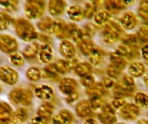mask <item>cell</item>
<instances>
[{
  "instance_id": "6da1fadb",
  "label": "cell",
  "mask_w": 148,
  "mask_h": 124,
  "mask_svg": "<svg viewBox=\"0 0 148 124\" xmlns=\"http://www.w3.org/2000/svg\"><path fill=\"white\" fill-rule=\"evenodd\" d=\"M14 28L16 35L25 42L36 41L39 36L36 28L27 18H20L14 21Z\"/></svg>"
},
{
  "instance_id": "7a4b0ae2",
  "label": "cell",
  "mask_w": 148,
  "mask_h": 124,
  "mask_svg": "<svg viewBox=\"0 0 148 124\" xmlns=\"http://www.w3.org/2000/svg\"><path fill=\"white\" fill-rule=\"evenodd\" d=\"M123 35V29L119 22L110 21L103 25L101 31L102 41L107 45H113L121 40Z\"/></svg>"
},
{
  "instance_id": "3957f363",
  "label": "cell",
  "mask_w": 148,
  "mask_h": 124,
  "mask_svg": "<svg viewBox=\"0 0 148 124\" xmlns=\"http://www.w3.org/2000/svg\"><path fill=\"white\" fill-rule=\"evenodd\" d=\"M45 0H26L24 5V12L28 20L41 19L46 11Z\"/></svg>"
},
{
  "instance_id": "277c9868",
  "label": "cell",
  "mask_w": 148,
  "mask_h": 124,
  "mask_svg": "<svg viewBox=\"0 0 148 124\" xmlns=\"http://www.w3.org/2000/svg\"><path fill=\"white\" fill-rule=\"evenodd\" d=\"M136 84L133 77L131 75H124L119 81L115 86V97H125L132 95L134 92Z\"/></svg>"
},
{
  "instance_id": "5b68a950",
  "label": "cell",
  "mask_w": 148,
  "mask_h": 124,
  "mask_svg": "<svg viewBox=\"0 0 148 124\" xmlns=\"http://www.w3.org/2000/svg\"><path fill=\"white\" fill-rule=\"evenodd\" d=\"M9 97L12 103L28 106L32 102L33 93L31 89L20 86L11 91Z\"/></svg>"
},
{
  "instance_id": "8992f818",
  "label": "cell",
  "mask_w": 148,
  "mask_h": 124,
  "mask_svg": "<svg viewBox=\"0 0 148 124\" xmlns=\"http://www.w3.org/2000/svg\"><path fill=\"white\" fill-rule=\"evenodd\" d=\"M18 42L16 38L9 34L0 35V50L5 54L15 53L18 49Z\"/></svg>"
},
{
  "instance_id": "52a82bcc",
  "label": "cell",
  "mask_w": 148,
  "mask_h": 124,
  "mask_svg": "<svg viewBox=\"0 0 148 124\" xmlns=\"http://www.w3.org/2000/svg\"><path fill=\"white\" fill-rule=\"evenodd\" d=\"M19 79V74L11 67L5 65L0 68V80L8 85H15Z\"/></svg>"
},
{
  "instance_id": "ba28073f",
  "label": "cell",
  "mask_w": 148,
  "mask_h": 124,
  "mask_svg": "<svg viewBox=\"0 0 148 124\" xmlns=\"http://www.w3.org/2000/svg\"><path fill=\"white\" fill-rule=\"evenodd\" d=\"M67 9L66 0H49L47 10L49 15L54 18H59L65 13Z\"/></svg>"
},
{
  "instance_id": "9c48e42d",
  "label": "cell",
  "mask_w": 148,
  "mask_h": 124,
  "mask_svg": "<svg viewBox=\"0 0 148 124\" xmlns=\"http://www.w3.org/2000/svg\"><path fill=\"white\" fill-rule=\"evenodd\" d=\"M98 119L102 124H116L117 118L115 109L111 105L104 104L102 112L98 115Z\"/></svg>"
},
{
  "instance_id": "30bf717a",
  "label": "cell",
  "mask_w": 148,
  "mask_h": 124,
  "mask_svg": "<svg viewBox=\"0 0 148 124\" xmlns=\"http://www.w3.org/2000/svg\"><path fill=\"white\" fill-rule=\"evenodd\" d=\"M119 23L123 30H132L137 25V17L133 12L127 11L121 15L119 19Z\"/></svg>"
},
{
  "instance_id": "8fae6325",
  "label": "cell",
  "mask_w": 148,
  "mask_h": 124,
  "mask_svg": "<svg viewBox=\"0 0 148 124\" xmlns=\"http://www.w3.org/2000/svg\"><path fill=\"white\" fill-rule=\"evenodd\" d=\"M79 84L76 79L72 78H64L60 81L59 89L62 95L68 96L77 91Z\"/></svg>"
},
{
  "instance_id": "7c38bea8",
  "label": "cell",
  "mask_w": 148,
  "mask_h": 124,
  "mask_svg": "<svg viewBox=\"0 0 148 124\" xmlns=\"http://www.w3.org/2000/svg\"><path fill=\"white\" fill-rule=\"evenodd\" d=\"M120 116L126 121H134L139 115V108L135 104L126 103L119 111Z\"/></svg>"
},
{
  "instance_id": "4fadbf2b",
  "label": "cell",
  "mask_w": 148,
  "mask_h": 124,
  "mask_svg": "<svg viewBox=\"0 0 148 124\" xmlns=\"http://www.w3.org/2000/svg\"><path fill=\"white\" fill-rule=\"evenodd\" d=\"M115 52L126 59H135L139 57L138 46H129L121 43Z\"/></svg>"
},
{
  "instance_id": "5bb4252c",
  "label": "cell",
  "mask_w": 148,
  "mask_h": 124,
  "mask_svg": "<svg viewBox=\"0 0 148 124\" xmlns=\"http://www.w3.org/2000/svg\"><path fill=\"white\" fill-rule=\"evenodd\" d=\"M59 52L65 59H71L76 55V49L72 41L68 39L62 40L60 44Z\"/></svg>"
},
{
  "instance_id": "9a60e30c",
  "label": "cell",
  "mask_w": 148,
  "mask_h": 124,
  "mask_svg": "<svg viewBox=\"0 0 148 124\" xmlns=\"http://www.w3.org/2000/svg\"><path fill=\"white\" fill-rule=\"evenodd\" d=\"M103 7L111 15L120 13L127 8L123 0H105Z\"/></svg>"
},
{
  "instance_id": "2e32d148",
  "label": "cell",
  "mask_w": 148,
  "mask_h": 124,
  "mask_svg": "<svg viewBox=\"0 0 148 124\" xmlns=\"http://www.w3.org/2000/svg\"><path fill=\"white\" fill-rule=\"evenodd\" d=\"M34 94L38 99L47 101L53 97L55 95V91L53 88L49 85L41 84L35 88Z\"/></svg>"
},
{
  "instance_id": "e0dca14e",
  "label": "cell",
  "mask_w": 148,
  "mask_h": 124,
  "mask_svg": "<svg viewBox=\"0 0 148 124\" xmlns=\"http://www.w3.org/2000/svg\"><path fill=\"white\" fill-rule=\"evenodd\" d=\"M78 64L76 58H71V59L59 60L55 63L57 71L59 73L66 74L68 73L72 69L75 68Z\"/></svg>"
},
{
  "instance_id": "ac0fdd59",
  "label": "cell",
  "mask_w": 148,
  "mask_h": 124,
  "mask_svg": "<svg viewBox=\"0 0 148 124\" xmlns=\"http://www.w3.org/2000/svg\"><path fill=\"white\" fill-rule=\"evenodd\" d=\"M67 15L73 23L82 22L85 18L84 8L78 5H72L67 9Z\"/></svg>"
},
{
  "instance_id": "d6986e66",
  "label": "cell",
  "mask_w": 148,
  "mask_h": 124,
  "mask_svg": "<svg viewBox=\"0 0 148 124\" xmlns=\"http://www.w3.org/2000/svg\"><path fill=\"white\" fill-rule=\"evenodd\" d=\"M74 121L72 112L67 109H62L52 118V124H71Z\"/></svg>"
},
{
  "instance_id": "ffe728a7",
  "label": "cell",
  "mask_w": 148,
  "mask_h": 124,
  "mask_svg": "<svg viewBox=\"0 0 148 124\" xmlns=\"http://www.w3.org/2000/svg\"><path fill=\"white\" fill-rule=\"evenodd\" d=\"M39 58L42 63H50L54 58L53 48L50 44H43L41 45L39 52Z\"/></svg>"
},
{
  "instance_id": "44dd1931",
  "label": "cell",
  "mask_w": 148,
  "mask_h": 124,
  "mask_svg": "<svg viewBox=\"0 0 148 124\" xmlns=\"http://www.w3.org/2000/svg\"><path fill=\"white\" fill-rule=\"evenodd\" d=\"M77 47L81 53L84 56H89V55L96 47L92 38L87 37H84L80 41H79L77 43Z\"/></svg>"
},
{
  "instance_id": "7402d4cb",
  "label": "cell",
  "mask_w": 148,
  "mask_h": 124,
  "mask_svg": "<svg viewBox=\"0 0 148 124\" xmlns=\"http://www.w3.org/2000/svg\"><path fill=\"white\" fill-rule=\"evenodd\" d=\"M76 112L80 118H87L92 115V109L89 102L87 100H82L76 105Z\"/></svg>"
},
{
  "instance_id": "603a6c76",
  "label": "cell",
  "mask_w": 148,
  "mask_h": 124,
  "mask_svg": "<svg viewBox=\"0 0 148 124\" xmlns=\"http://www.w3.org/2000/svg\"><path fill=\"white\" fill-rule=\"evenodd\" d=\"M40 47L41 45L38 42L35 41H32L24 49L23 52V55L24 58L28 60L34 59L36 55H39Z\"/></svg>"
},
{
  "instance_id": "cb8c5ba5",
  "label": "cell",
  "mask_w": 148,
  "mask_h": 124,
  "mask_svg": "<svg viewBox=\"0 0 148 124\" xmlns=\"http://www.w3.org/2000/svg\"><path fill=\"white\" fill-rule=\"evenodd\" d=\"M54 20L49 17H45L41 18L37 23V28L42 31V33L51 35L52 34V28H53Z\"/></svg>"
},
{
  "instance_id": "d4e9b609",
  "label": "cell",
  "mask_w": 148,
  "mask_h": 124,
  "mask_svg": "<svg viewBox=\"0 0 148 124\" xmlns=\"http://www.w3.org/2000/svg\"><path fill=\"white\" fill-rule=\"evenodd\" d=\"M28 116V113L26 110L21 108L12 112L10 120L13 124H22L27 121Z\"/></svg>"
},
{
  "instance_id": "484cf974",
  "label": "cell",
  "mask_w": 148,
  "mask_h": 124,
  "mask_svg": "<svg viewBox=\"0 0 148 124\" xmlns=\"http://www.w3.org/2000/svg\"><path fill=\"white\" fill-rule=\"evenodd\" d=\"M73 70L75 73L80 78L90 75L92 73V65L90 63H88L86 62H78V64L75 66Z\"/></svg>"
},
{
  "instance_id": "4316f807",
  "label": "cell",
  "mask_w": 148,
  "mask_h": 124,
  "mask_svg": "<svg viewBox=\"0 0 148 124\" xmlns=\"http://www.w3.org/2000/svg\"><path fill=\"white\" fill-rule=\"evenodd\" d=\"M110 60L111 65L119 68L121 71H123L126 68V64H127V60L126 58L119 55L116 52H112L110 55Z\"/></svg>"
},
{
  "instance_id": "83f0119b",
  "label": "cell",
  "mask_w": 148,
  "mask_h": 124,
  "mask_svg": "<svg viewBox=\"0 0 148 124\" xmlns=\"http://www.w3.org/2000/svg\"><path fill=\"white\" fill-rule=\"evenodd\" d=\"M112 15L105 10H98L94 16L93 19L97 25H104L111 21Z\"/></svg>"
},
{
  "instance_id": "f1b7e54d",
  "label": "cell",
  "mask_w": 148,
  "mask_h": 124,
  "mask_svg": "<svg viewBox=\"0 0 148 124\" xmlns=\"http://www.w3.org/2000/svg\"><path fill=\"white\" fill-rule=\"evenodd\" d=\"M41 74L42 78L52 81L57 80L59 77V73L57 71L55 64H49V65L41 70Z\"/></svg>"
},
{
  "instance_id": "f546056e",
  "label": "cell",
  "mask_w": 148,
  "mask_h": 124,
  "mask_svg": "<svg viewBox=\"0 0 148 124\" xmlns=\"http://www.w3.org/2000/svg\"><path fill=\"white\" fill-rule=\"evenodd\" d=\"M128 72L132 77H140L145 73V67L140 62H134L130 64L128 68Z\"/></svg>"
},
{
  "instance_id": "4dcf8cb0",
  "label": "cell",
  "mask_w": 148,
  "mask_h": 124,
  "mask_svg": "<svg viewBox=\"0 0 148 124\" xmlns=\"http://www.w3.org/2000/svg\"><path fill=\"white\" fill-rule=\"evenodd\" d=\"M105 53L102 49L99 47H95L92 51V53L89 55V60L90 64L93 65H98L102 62Z\"/></svg>"
},
{
  "instance_id": "1f68e13d",
  "label": "cell",
  "mask_w": 148,
  "mask_h": 124,
  "mask_svg": "<svg viewBox=\"0 0 148 124\" xmlns=\"http://www.w3.org/2000/svg\"><path fill=\"white\" fill-rule=\"evenodd\" d=\"M53 105L49 102H46V103L43 104L39 107L38 110H37V115L45 118L49 121V120H50L51 117L53 114Z\"/></svg>"
},
{
  "instance_id": "d6a6232c",
  "label": "cell",
  "mask_w": 148,
  "mask_h": 124,
  "mask_svg": "<svg viewBox=\"0 0 148 124\" xmlns=\"http://www.w3.org/2000/svg\"><path fill=\"white\" fill-rule=\"evenodd\" d=\"M15 20L6 12H0V31H5L11 25H13Z\"/></svg>"
},
{
  "instance_id": "836d02e7",
  "label": "cell",
  "mask_w": 148,
  "mask_h": 124,
  "mask_svg": "<svg viewBox=\"0 0 148 124\" xmlns=\"http://www.w3.org/2000/svg\"><path fill=\"white\" fill-rule=\"evenodd\" d=\"M135 105L139 108H148V94L144 92H139L134 96Z\"/></svg>"
},
{
  "instance_id": "e575fe53",
  "label": "cell",
  "mask_w": 148,
  "mask_h": 124,
  "mask_svg": "<svg viewBox=\"0 0 148 124\" xmlns=\"http://www.w3.org/2000/svg\"><path fill=\"white\" fill-rule=\"evenodd\" d=\"M136 35L139 43L148 44V21L145 22V24L139 28Z\"/></svg>"
},
{
  "instance_id": "d590c367",
  "label": "cell",
  "mask_w": 148,
  "mask_h": 124,
  "mask_svg": "<svg viewBox=\"0 0 148 124\" xmlns=\"http://www.w3.org/2000/svg\"><path fill=\"white\" fill-rule=\"evenodd\" d=\"M25 75L29 81H33V82L38 81L42 78L41 70L37 67H31L27 70Z\"/></svg>"
},
{
  "instance_id": "8d00e7d4",
  "label": "cell",
  "mask_w": 148,
  "mask_h": 124,
  "mask_svg": "<svg viewBox=\"0 0 148 124\" xmlns=\"http://www.w3.org/2000/svg\"><path fill=\"white\" fill-rule=\"evenodd\" d=\"M12 108L5 102H0V121H7L12 115Z\"/></svg>"
},
{
  "instance_id": "74e56055",
  "label": "cell",
  "mask_w": 148,
  "mask_h": 124,
  "mask_svg": "<svg viewBox=\"0 0 148 124\" xmlns=\"http://www.w3.org/2000/svg\"><path fill=\"white\" fill-rule=\"evenodd\" d=\"M19 0H0V6L8 12H15L18 10Z\"/></svg>"
},
{
  "instance_id": "f35d334b",
  "label": "cell",
  "mask_w": 148,
  "mask_h": 124,
  "mask_svg": "<svg viewBox=\"0 0 148 124\" xmlns=\"http://www.w3.org/2000/svg\"><path fill=\"white\" fill-rule=\"evenodd\" d=\"M85 36L83 31V28H79L76 25V26L73 28L71 32V34H70V38L73 41H75L76 43H78L79 41H80Z\"/></svg>"
},
{
  "instance_id": "ab89813d",
  "label": "cell",
  "mask_w": 148,
  "mask_h": 124,
  "mask_svg": "<svg viewBox=\"0 0 148 124\" xmlns=\"http://www.w3.org/2000/svg\"><path fill=\"white\" fill-rule=\"evenodd\" d=\"M138 15L145 22L148 21V0H142L140 2Z\"/></svg>"
},
{
  "instance_id": "60d3db41",
  "label": "cell",
  "mask_w": 148,
  "mask_h": 124,
  "mask_svg": "<svg viewBox=\"0 0 148 124\" xmlns=\"http://www.w3.org/2000/svg\"><path fill=\"white\" fill-rule=\"evenodd\" d=\"M84 33L85 37L92 38L95 36L97 32V25L95 23H88L84 26L83 28Z\"/></svg>"
},
{
  "instance_id": "b9f144b4",
  "label": "cell",
  "mask_w": 148,
  "mask_h": 124,
  "mask_svg": "<svg viewBox=\"0 0 148 124\" xmlns=\"http://www.w3.org/2000/svg\"><path fill=\"white\" fill-rule=\"evenodd\" d=\"M121 43L129 45V46H138V45L140 44L139 40H138L137 36L134 34L123 35V38H121Z\"/></svg>"
},
{
  "instance_id": "7bdbcfd3",
  "label": "cell",
  "mask_w": 148,
  "mask_h": 124,
  "mask_svg": "<svg viewBox=\"0 0 148 124\" xmlns=\"http://www.w3.org/2000/svg\"><path fill=\"white\" fill-rule=\"evenodd\" d=\"M89 102L92 110H98L99 109H102V106L104 105L103 99H102V97L100 96L90 97Z\"/></svg>"
},
{
  "instance_id": "ee69618b",
  "label": "cell",
  "mask_w": 148,
  "mask_h": 124,
  "mask_svg": "<svg viewBox=\"0 0 148 124\" xmlns=\"http://www.w3.org/2000/svg\"><path fill=\"white\" fill-rule=\"evenodd\" d=\"M81 83L86 89H91L96 85V80L92 74L86 75L81 78Z\"/></svg>"
},
{
  "instance_id": "f6af8a7d",
  "label": "cell",
  "mask_w": 148,
  "mask_h": 124,
  "mask_svg": "<svg viewBox=\"0 0 148 124\" xmlns=\"http://www.w3.org/2000/svg\"><path fill=\"white\" fill-rule=\"evenodd\" d=\"M97 10L90 3V2H86L85 4L84 8V12L85 18L87 19H92L94 18L96 12H97Z\"/></svg>"
},
{
  "instance_id": "bcb514c9",
  "label": "cell",
  "mask_w": 148,
  "mask_h": 124,
  "mask_svg": "<svg viewBox=\"0 0 148 124\" xmlns=\"http://www.w3.org/2000/svg\"><path fill=\"white\" fill-rule=\"evenodd\" d=\"M10 62L15 66H23L24 65V63H25V58H24L23 55L15 52V53H13L11 55Z\"/></svg>"
},
{
  "instance_id": "7dc6e473",
  "label": "cell",
  "mask_w": 148,
  "mask_h": 124,
  "mask_svg": "<svg viewBox=\"0 0 148 124\" xmlns=\"http://www.w3.org/2000/svg\"><path fill=\"white\" fill-rule=\"evenodd\" d=\"M126 104V101L125 100L124 97H115L111 102V105L115 110H120Z\"/></svg>"
},
{
  "instance_id": "c3c4849f",
  "label": "cell",
  "mask_w": 148,
  "mask_h": 124,
  "mask_svg": "<svg viewBox=\"0 0 148 124\" xmlns=\"http://www.w3.org/2000/svg\"><path fill=\"white\" fill-rule=\"evenodd\" d=\"M116 83L117 81H116L115 78H111L110 76H105L104 78H102V84L104 86V87L106 89H112V88H115L116 85Z\"/></svg>"
},
{
  "instance_id": "681fc988",
  "label": "cell",
  "mask_w": 148,
  "mask_h": 124,
  "mask_svg": "<svg viewBox=\"0 0 148 124\" xmlns=\"http://www.w3.org/2000/svg\"><path fill=\"white\" fill-rule=\"evenodd\" d=\"M121 73L122 71H121L119 68H116V67L113 66V65H110L108 67V69H107V73H108V76L115 78V79L119 78L121 75Z\"/></svg>"
},
{
  "instance_id": "f907efd6",
  "label": "cell",
  "mask_w": 148,
  "mask_h": 124,
  "mask_svg": "<svg viewBox=\"0 0 148 124\" xmlns=\"http://www.w3.org/2000/svg\"><path fill=\"white\" fill-rule=\"evenodd\" d=\"M79 97V92L77 91H76V92H73V93L70 94L69 95L66 96V97H65V102L68 104H73L78 100Z\"/></svg>"
},
{
  "instance_id": "816d5d0a",
  "label": "cell",
  "mask_w": 148,
  "mask_h": 124,
  "mask_svg": "<svg viewBox=\"0 0 148 124\" xmlns=\"http://www.w3.org/2000/svg\"><path fill=\"white\" fill-rule=\"evenodd\" d=\"M37 39H39V41H42L43 44H50L51 45V42H52V38H51L50 35L43 34V33L39 34V36Z\"/></svg>"
},
{
  "instance_id": "f5cc1de1",
  "label": "cell",
  "mask_w": 148,
  "mask_h": 124,
  "mask_svg": "<svg viewBox=\"0 0 148 124\" xmlns=\"http://www.w3.org/2000/svg\"><path fill=\"white\" fill-rule=\"evenodd\" d=\"M48 121L37 115L31 119V124H47Z\"/></svg>"
},
{
  "instance_id": "db71d44e",
  "label": "cell",
  "mask_w": 148,
  "mask_h": 124,
  "mask_svg": "<svg viewBox=\"0 0 148 124\" xmlns=\"http://www.w3.org/2000/svg\"><path fill=\"white\" fill-rule=\"evenodd\" d=\"M141 55L145 61L148 62V44H145L141 48Z\"/></svg>"
},
{
  "instance_id": "11a10c76",
  "label": "cell",
  "mask_w": 148,
  "mask_h": 124,
  "mask_svg": "<svg viewBox=\"0 0 148 124\" xmlns=\"http://www.w3.org/2000/svg\"><path fill=\"white\" fill-rule=\"evenodd\" d=\"M105 1V0H89V2H90L97 10H99L104 5Z\"/></svg>"
},
{
  "instance_id": "9f6ffc18",
  "label": "cell",
  "mask_w": 148,
  "mask_h": 124,
  "mask_svg": "<svg viewBox=\"0 0 148 124\" xmlns=\"http://www.w3.org/2000/svg\"><path fill=\"white\" fill-rule=\"evenodd\" d=\"M84 124H99L97 121L95 120V118H88L84 121Z\"/></svg>"
},
{
  "instance_id": "6f0895ef",
  "label": "cell",
  "mask_w": 148,
  "mask_h": 124,
  "mask_svg": "<svg viewBox=\"0 0 148 124\" xmlns=\"http://www.w3.org/2000/svg\"><path fill=\"white\" fill-rule=\"evenodd\" d=\"M123 2H124L125 5H126V7H127V6H132V5H134L137 0H123Z\"/></svg>"
},
{
  "instance_id": "680465c9",
  "label": "cell",
  "mask_w": 148,
  "mask_h": 124,
  "mask_svg": "<svg viewBox=\"0 0 148 124\" xmlns=\"http://www.w3.org/2000/svg\"><path fill=\"white\" fill-rule=\"evenodd\" d=\"M136 124H148V121L146 119H140L136 122Z\"/></svg>"
},
{
  "instance_id": "91938a15",
  "label": "cell",
  "mask_w": 148,
  "mask_h": 124,
  "mask_svg": "<svg viewBox=\"0 0 148 124\" xmlns=\"http://www.w3.org/2000/svg\"><path fill=\"white\" fill-rule=\"evenodd\" d=\"M143 80H144V82H145V85L148 86V73H147L146 75L144 76Z\"/></svg>"
},
{
  "instance_id": "94428289",
  "label": "cell",
  "mask_w": 148,
  "mask_h": 124,
  "mask_svg": "<svg viewBox=\"0 0 148 124\" xmlns=\"http://www.w3.org/2000/svg\"><path fill=\"white\" fill-rule=\"evenodd\" d=\"M71 1H72L73 2H81L82 1H84V0H71Z\"/></svg>"
},
{
  "instance_id": "6125c7cd",
  "label": "cell",
  "mask_w": 148,
  "mask_h": 124,
  "mask_svg": "<svg viewBox=\"0 0 148 124\" xmlns=\"http://www.w3.org/2000/svg\"><path fill=\"white\" fill-rule=\"evenodd\" d=\"M2 92V87H1V86H0V93Z\"/></svg>"
},
{
  "instance_id": "be15d7a7",
  "label": "cell",
  "mask_w": 148,
  "mask_h": 124,
  "mask_svg": "<svg viewBox=\"0 0 148 124\" xmlns=\"http://www.w3.org/2000/svg\"><path fill=\"white\" fill-rule=\"evenodd\" d=\"M147 118H148V112H147Z\"/></svg>"
},
{
  "instance_id": "e7e4bbea",
  "label": "cell",
  "mask_w": 148,
  "mask_h": 124,
  "mask_svg": "<svg viewBox=\"0 0 148 124\" xmlns=\"http://www.w3.org/2000/svg\"><path fill=\"white\" fill-rule=\"evenodd\" d=\"M118 124H124V123H118Z\"/></svg>"
}]
</instances>
